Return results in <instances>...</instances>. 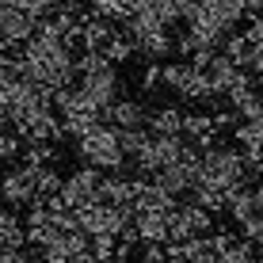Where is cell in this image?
<instances>
[{"mask_svg": "<svg viewBox=\"0 0 263 263\" xmlns=\"http://www.w3.org/2000/svg\"><path fill=\"white\" fill-rule=\"evenodd\" d=\"M77 157H80V164H92L99 172H126L130 168L122 157V145H119V126H111V122H96L88 134H80Z\"/></svg>", "mask_w": 263, "mask_h": 263, "instance_id": "1", "label": "cell"}, {"mask_svg": "<svg viewBox=\"0 0 263 263\" xmlns=\"http://www.w3.org/2000/svg\"><path fill=\"white\" fill-rule=\"evenodd\" d=\"M195 183L221 187L225 195H229L237 183H252L248 168H244V153L233 149V145H210V149H202V164H198Z\"/></svg>", "mask_w": 263, "mask_h": 263, "instance_id": "2", "label": "cell"}, {"mask_svg": "<svg viewBox=\"0 0 263 263\" xmlns=\"http://www.w3.org/2000/svg\"><path fill=\"white\" fill-rule=\"evenodd\" d=\"M0 198H4L12 210H23V206H34L39 198V168L31 164H15L8 172H0Z\"/></svg>", "mask_w": 263, "mask_h": 263, "instance_id": "3", "label": "cell"}, {"mask_svg": "<svg viewBox=\"0 0 263 263\" xmlns=\"http://www.w3.org/2000/svg\"><path fill=\"white\" fill-rule=\"evenodd\" d=\"M80 88H84V96L92 99L96 107L107 111V107L122 96V77H119V69H115V61H103V65L80 72Z\"/></svg>", "mask_w": 263, "mask_h": 263, "instance_id": "4", "label": "cell"}, {"mask_svg": "<svg viewBox=\"0 0 263 263\" xmlns=\"http://www.w3.org/2000/svg\"><path fill=\"white\" fill-rule=\"evenodd\" d=\"M99 183H103V172L92 168V164H80L72 176H65V183H61V202L72 206V210H80V206H88V202H99Z\"/></svg>", "mask_w": 263, "mask_h": 263, "instance_id": "5", "label": "cell"}, {"mask_svg": "<svg viewBox=\"0 0 263 263\" xmlns=\"http://www.w3.org/2000/svg\"><path fill=\"white\" fill-rule=\"evenodd\" d=\"M34 27H39V20L31 12H23L15 4H0V42L4 46H23L34 34Z\"/></svg>", "mask_w": 263, "mask_h": 263, "instance_id": "6", "label": "cell"}, {"mask_svg": "<svg viewBox=\"0 0 263 263\" xmlns=\"http://www.w3.org/2000/svg\"><path fill=\"white\" fill-rule=\"evenodd\" d=\"M103 122L119 126V130H130V126H145L149 122V107L141 99H130V96H119L111 107L103 111Z\"/></svg>", "mask_w": 263, "mask_h": 263, "instance_id": "7", "label": "cell"}, {"mask_svg": "<svg viewBox=\"0 0 263 263\" xmlns=\"http://www.w3.org/2000/svg\"><path fill=\"white\" fill-rule=\"evenodd\" d=\"M134 233L141 244H164L168 240V210H138L134 214Z\"/></svg>", "mask_w": 263, "mask_h": 263, "instance_id": "8", "label": "cell"}, {"mask_svg": "<svg viewBox=\"0 0 263 263\" xmlns=\"http://www.w3.org/2000/svg\"><path fill=\"white\" fill-rule=\"evenodd\" d=\"M183 138L195 141L198 149H210L217 145V126H214V115H202V111H183Z\"/></svg>", "mask_w": 263, "mask_h": 263, "instance_id": "9", "label": "cell"}, {"mask_svg": "<svg viewBox=\"0 0 263 263\" xmlns=\"http://www.w3.org/2000/svg\"><path fill=\"white\" fill-rule=\"evenodd\" d=\"M217 256H221V244L214 233H198L183 240V263H217Z\"/></svg>", "mask_w": 263, "mask_h": 263, "instance_id": "10", "label": "cell"}, {"mask_svg": "<svg viewBox=\"0 0 263 263\" xmlns=\"http://www.w3.org/2000/svg\"><path fill=\"white\" fill-rule=\"evenodd\" d=\"M198 4H202V12L210 15V20H217L225 31H233V27L244 20V0H198Z\"/></svg>", "mask_w": 263, "mask_h": 263, "instance_id": "11", "label": "cell"}, {"mask_svg": "<svg viewBox=\"0 0 263 263\" xmlns=\"http://www.w3.org/2000/svg\"><path fill=\"white\" fill-rule=\"evenodd\" d=\"M149 134H183V111H179L176 103L168 107H153L149 111Z\"/></svg>", "mask_w": 263, "mask_h": 263, "instance_id": "12", "label": "cell"}, {"mask_svg": "<svg viewBox=\"0 0 263 263\" xmlns=\"http://www.w3.org/2000/svg\"><path fill=\"white\" fill-rule=\"evenodd\" d=\"M233 138H237V145L244 153H259V157H263V115H256V119H240L237 130H233Z\"/></svg>", "mask_w": 263, "mask_h": 263, "instance_id": "13", "label": "cell"}, {"mask_svg": "<svg viewBox=\"0 0 263 263\" xmlns=\"http://www.w3.org/2000/svg\"><path fill=\"white\" fill-rule=\"evenodd\" d=\"M149 126H130V130H119V145H122V157L126 164H134V160L141 157V149L149 145Z\"/></svg>", "mask_w": 263, "mask_h": 263, "instance_id": "14", "label": "cell"}, {"mask_svg": "<svg viewBox=\"0 0 263 263\" xmlns=\"http://www.w3.org/2000/svg\"><path fill=\"white\" fill-rule=\"evenodd\" d=\"M179 214H183V221H187V229H191V237H198V233H214V214L206 210V206L187 202V206H179Z\"/></svg>", "mask_w": 263, "mask_h": 263, "instance_id": "15", "label": "cell"}, {"mask_svg": "<svg viewBox=\"0 0 263 263\" xmlns=\"http://www.w3.org/2000/svg\"><path fill=\"white\" fill-rule=\"evenodd\" d=\"M225 198H229V195H225L221 187H210V183H195L191 187V202L206 206L210 214H221L225 210Z\"/></svg>", "mask_w": 263, "mask_h": 263, "instance_id": "16", "label": "cell"}, {"mask_svg": "<svg viewBox=\"0 0 263 263\" xmlns=\"http://www.w3.org/2000/svg\"><path fill=\"white\" fill-rule=\"evenodd\" d=\"M217 263H259V259H256V244L244 240V237H237L233 244H225V248H221Z\"/></svg>", "mask_w": 263, "mask_h": 263, "instance_id": "17", "label": "cell"}, {"mask_svg": "<svg viewBox=\"0 0 263 263\" xmlns=\"http://www.w3.org/2000/svg\"><path fill=\"white\" fill-rule=\"evenodd\" d=\"M248 46H252V42H248V34H244V31H229V34L221 39V53H229L237 65H244V58H248Z\"/></svg>", "mask_w": 263, "mask_h": 263, "instance_id": "18", "label": "cell"}, {"mask_svg": "<svg viewBox=\"0 0 263 263\" xmlns=\"http://www.w3.org/2000/svg\"><path fill=\"white\" fill-rule=\"evenodd\" d=\"M103 53L115 61V65H122V61H130V58H134V42L126 39L122 31H115V34H111V42L103 46Z\"/></svg>", "mask_w": 263, "mask_h": 263, "instance_id": "19", "label": "cell"}, {"mask_svg": "<svg viewBox=\"0 0 263 263\" xmlns=\"http://www.w3.org/2000/svg\"><path fill=\"white\" fill-rule=\"evenodd\" d=\"M244 69L256 72V77H263V39H256L248 46V58H244Z\"/></svg>", "mask_w": 263, "mask_h": 263, "instance_id": "20", "label": "cell"}, {"mask_svg": "<svg viewBox=\"0 0 263 263\" xmlns=\"http://www.w3.org/2000/svg\"><path fill=\"white\" fill-rule=\"evenodd\" d=\"M141 92H153V88H160V61H149V65L141 69Z\"/></svg>", "mask_w": 263, "mask_h": 263, "instance_id": "21", "label": "cell"}, {"mask_svg": "<svg viewBox=\"0 0 263 263\" xmlns=\"http://www.w3.org/2000/svg\"><path fill=\"white\" fill-rule=\"evenodd\" d=\"M96 263H122V259H96Z\"/></svg>", "mask_w": 263, "mask_h": 263, "instance_id": "22", "label": "cell"}, {"mask_svg": "<svg viewBox=\"0 0 263 263\" xmlns=\"http://www.w3.org/2000/svg\"><path fill=\"white\" fill-rule=\"evenodd\" d=\"M160 263H172V259H160Z\"/></svg>", "mask_w": 263, "mask_h": 263, "instance_id": "23", "label": "cell"}, {"mask_svg": "<svg viewBox=\"0 0 263 263\" xmlns=\"http://www.w3.org/2000/svg\"><path fill=\"white\" fill-rule=\"evenodd\" d=\"M259 80H263V77H259Z\"/></svg>", "mask_w": 263, "mask_h": 263, "instance_id": "24", "label": "cell"}]
</instances>
